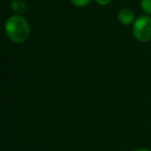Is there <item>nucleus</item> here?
Wrapping results in <instances>:
<instances>
[{
    "mask_svg": "<svg viewBox=\"0 0 151 151\" xmlns=\"http://www.w3.org/2000/svg\"><path fill=\"white\" fill-rule=\"evenodd\" d=\"M134 151H150V150H149V149H146V148H139Z\"/></svg>",
    "mask_w": 151,
    "mask_h": 151,
    "instance_id": "8",
    "label": "nucleus"
},
{
    "mask_svg": "<svg viewBox=\"0 0 151 151\" xmlns=\"http://www.w3.org/2000/svg\"><path fill=\"white\" fill-rule=\"evenodd\" d=\"M132 35L138 42H148L151 40V16L141 15L132 24Z\"/></svg>",
    "mask_w": 151,
    "mask_h": 151,
    "instance_id": "2",
    "label": "nucleus"
},
{
    "mask_svg": "<svg viewBox=\"0 0 151 151\" xmlns=\"http://www.w3.org/2000/svg\"><path fill=\"white\" fill-rule=\"evenodd\" d=\"M70 2L77 7H84L91 2V0H70Z\"/></svg>",
    "mask_w": 151,
    "mask_h": 151,
    "instance_id": "6",
    "label": "nucleus"
},
{
    "mask_svg": "<svg viewBox=\"0 0 151 151\" xmlns=\"http://www.w3.org/2000/svg\"><path fill=\"white\" fill-rule=\"evenodd\" d=\"M11 6H12V9L15 12H17V13L21 14L23 13L24 11L26 9V4L24 1H22V0H13L11 2Z\"/></svg>",
    "mask_w": 151,
    "mask_h": 151,
    "instance_id": "4",
    "label": "nucleus"
},
{
    "mask_svg": "<svg viewBox=\"0 0 151 151\" xmlns=\"http://www.w3.org/2000/svg\"><path fill=\"white\" fill-rule=\"evenodd\" d=\"M4 30L6 36L15 44H23L29 38L31 27L28 21L21 15L11 16L5 21Z\"/></svg>",
    "mask_w": 151,
    "mask_h": 151,
    "instance_id": "1",
    "label": "nucleus"
},
{
    "mask_svg": "<svg viewBox=\"0 0 151 151\" xmlns=\"http://www.w3.org/2000/svg\"><path fill=\"white\" fill-rule=\"evenodd\" d=\"M117 19L122 25L129 26L134 23L137 18L134 16V13L132 9H130L129 7H123V9H121L118 12Z\"/></svg>",
    "mask_w": 151,
    "mask_h": 151,
    "instance_id": "3",
    "label": "nucleus"
},
{
    "mask_svg": "<svg viewBox=\"0 0 151 151\" xmlns=\"http://www.w3.org/2000/svg\"><path fill=\"white\" fill-rule=\"evenodd\" d=\"M140 4L145 15L151 16V0H141Z\"/></svg>",
    "mask_w": 151,
    "mask_h": 151,
    "instance_id": "5",
    "label": "nucleus"
},
{
    "mask_svg": "<svg viewBox=\"0 0 151 151\" xmlns=\"http://www.w3.org/2000/svg\"><path fill=\"white\" fill-rule=\"evenodd\" d=\"M112 0H95V2L99 5H101V6H106V5H109L111 3Z\"/></svg>",
    "mask_w": 151,
    "mask_h": 151,
    "instance_id": "7",
    "label": "nucleus"
}]
</instances>
